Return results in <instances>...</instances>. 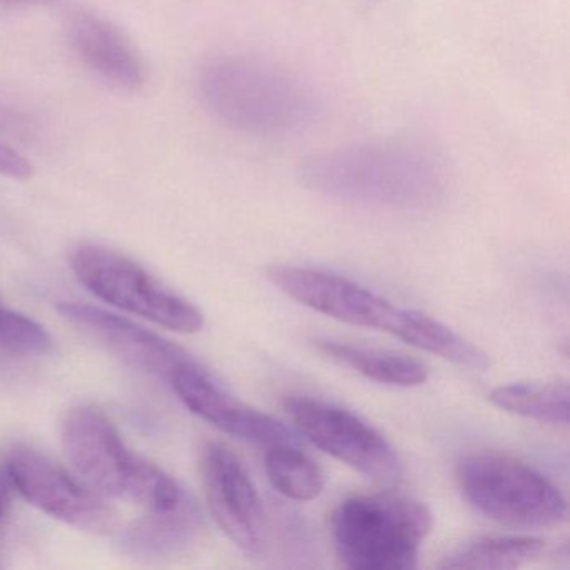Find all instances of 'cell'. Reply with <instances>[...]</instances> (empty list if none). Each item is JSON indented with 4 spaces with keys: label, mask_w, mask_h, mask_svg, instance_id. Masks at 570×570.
<instances>
[{
    "label": "cell",
    "mask_w": 570,
    "mask_h": 570,
    "mask_svg": "<svg viewBox=\"0 0 570 570\" xmlns=\"http://www.w3.org/2000/svg\"><path fill=\"white\" fill-rule=\"evenodd\" d=\"M302 176L320 195L376 208H426L446 189L440 156L405 139L360 142L315 155L303 165Z\"/></svg>",
    "instance_id": "cell-1"
},
{
    "label": "cell",
    "mask_w": 570,
    "mask_h": 570,
    "mask_svg": "<svg viewBox=\"0 0 570 570\" xmlns=\"http://www.w3.org/2000/svg\"><path fill=\"white\" fill-rule=\"evenodd\" d=\"M266 276L288 298L330 318L389 333L465 368H489V355L445 323L419 309L393 305L345 276L288 265L269 266Z\"/></svg>",
    "instance_id": "cell-2"
},
{
    "label": "cell",
    "mask_w": 570,
    "mask_h": 570,
    "mask_svg": "<svg viewBox=\"0 0 570 570\" xmlns=\"http://www.w3.org/2000/svg\"><path fill=\"white\" fill-rule=\"evenodd\" d=\"M196 89L216 121L245 135H295L320 115L318 98L309 86L283 69L243 56L206 61Z\"/></svg>",
    "instance_id": "cell-3"
},
{
    "label": "cell",
    "mask_w": 570,
    "mask_h": 570,
    "mask_svg": "<svg viewBox=\"0 0 570 570\" xmlns=\"http://www.w3.org/2000/svg\"><path fill=\"white\" fill-rule=\"evenodd\" d=\"M62 446L76 473L106 499L125 500L148 512H168L191 500L161 466L132 452L98 406H78L66 416Z\"/></svg>",
    "instance_id": "cell-4"
},
{
    "label": "cell",
    "mask_w": 570,
    "mask_h": 570,
    "mask_svg": "<svg viewBox=\"0 0 570 570\" xmlns=\"http://www.w3.org/2000/svg\"><path fill=\"white\" fill-rule=\"evenodd\" d=\"M432 527L429 507L402 493L350 497L332 515L336 556L348 569H416Z\"/></svg>",
    "instance_id": "cell-5"
},
{
    "label": "cell",
    "mask_w": 570,
    "mask_h": 570,
    "mask_svg": "<svg viewBox=\"0 0 570 570\" xmlns=\"http://www.w3.org/2000/svg\"><path fill=\"white\" fill-rule=\"evenodd\" d=\"M463 499L493 522L515 529H547L567 515L562 493L542 473L505 455L463 456L455 469Z\"/></svg>",
    "instance_id": "cell-6"
},
{
    "label": "cell",
    "mask_w": 570,
    "mask_h": 570,
    "mask_svg": "<svg viewBox=\"0 0 570 570\" xmlns=\"http://www.w3.org/2000/svg\"><path fill=\"white\" fill-rule=\"evenodd\" d=\"M71 268L96 298L129 315L178 333H198L205 326L198 306L115 249L78 246L71 255Z\"/></svg>",
    "instance_id": "cell-7"
},
{
    "label": "cell",
    "mask_w": 570,
    "mask_h": 570,
    "mask_svg": "<svg viewBox=\"0 0 570 570\" xmlns=\"http://www.w3.org/2000/svg\"><path fill=\"white\" fill-rule=\"evenodd\" d=\"M285 410L299 435L362 475L380 482L402 476L395 446L350 410L312 396H288Z\"/></svg>",
    "instance_id": "cell-8"
},
{
    "label": "cell",
    "mask_w": 570,
    "mask_h": 570,
    "mask_svg": "<svg viewBox=\"0 0 570 570\" xmlns=\"http://www.w3.org/2000/svg\"><path fill=\"white\" fill-rule=\"evenodd\" d=\"M4 470L16 492L52 519L91 533L111 532L118 523L106 497L45 453L18 446L6 456Z\"/></svg>",
    "instance_id": "cell-9"
},
{
    "label": "cell",
    "mask_w": 570,
    "mask_h": 570,
    "mask_svg": "<svg viewBox=\"0 0 570 570\" xmlns=\"http://www.w3.org/2000/svg\"><path fill=\"white\" fill-rule=\"evenodd\" d=\"M202 479L209 510L223 532L246 556H262L266 546L265 510L238 456L222 443H208L202 453Z\"/></svg>",
    "instance_id": "cell-10"
},
{
    "label": "cell",
    "mask_w": 570,
    "mask_h": 570,
    "mask_svg": "<svg viewBox=\"0 0 570 570\" xmlns=\"http://www.w3.org/2000/svg\"><path fill=\"white\" fill-rule=\"evenodd\" d=\"M169 385L189 412L219 432L266 446L298 443L288 426L229 395L195 360L176 368Z\"/></svg>",
    "instance_id": "cell-11"
},
{
    "label": "cell",
    "mask_w": 570,
    "mask_h": 570,
    "mask_svg": "<svg viewBox=\"0 0 570 570\" xmlns=\"http://www.w3.org/2000/svg\"><path fill=\"white\" fill-rule=\"evenodd\" d=\"M58 312L128 365L158 379L169 382L176 368L193 360L175 343L98 306L62 302L58 305Z\"/></svg>",
    "instance_id": "cell-12"
},
{
    "label": "cell",
    "mask_w": 570,
    "mask_h": 570,
    "mask_svg": "<svg viewBox=\"0 0 570 570\" xmlns=\"http://www.w3.org/2000/svg\"><path fill=\"white\" fill-rule=\"evenodd\" d=\"M68 35L79 61L101 81L129 92L139 91L146 85L145 59L115 22L81 11L69 21Z\"/></svg>",
    "instance_id": "cell-13"
},
{
    "label": "cell",
    "mask_w": 570,
    "mask_h": 570,
    "mask_svg": "<svg viewBox=\"0 0 570 570\" xmlns=\"http://www.w3.org/2000/svg\"><path fill=\"white\" fill-rule=\"evenodd\" d=\"M316 346L338 365L348 366L353 372L382 385L410 389L423 385L430 376L425 363L405 353L363 348L332 340H318Z\"/></svg>",
    "instance_id": "cell-14"
},
{
    "label": "cell",
    "mask_w": 570,
    "mask_h": 570,
    "mask_svg": "<svg viewBox=\"0 0 570 570\" xmlns=\"http://www.w3.org/2000/svg\"><path fill=\"white\" fill-rule=\"evenodd\" d=\"M546 540L532 535L479 537L443 557V570H512L539 559Z\"/></svg>",
    "instance_id": "cell-15"
},
{
    "label": "cell",
    "mask_w": 570,
    "mask_h": 570,
    "mask_svg": "<svg viewBox=\"0 0 570 570\" xmlns=\"http://www.w3.org/2000/svg\"><path fill=\"white\" fill-rule=\"evenodd\" d=\"M202 513L195 500L168 512H149L125 537V546L135 556L159 557L178 552L202 530Z\"/></svg>",
    "instance_id": "cell-16"
},
{
    "label": "cell",
    "mask_w": 570,
    "mask_h": 570,
    "mask_svg": "<svg viewBox=\"0 0 570 570\" xmlns=\"http://www.w3.org/2000/svg\"><path fill=\"white\" fill-rule=\"evenodd\" d=\"M490 400L512 415L552 425H569L570 390L563 380L500 385L490 392Z\"/></svg>",
    "instance_id": "cell-17"
},
{
    "label": "cell",
    "mask_w": 570,
    "mask_h": 570,
    "mask_svg": "<svg viewBox=\"0 0 570 570\" xmlns=\"http://www.w3.org/2000/svg\"><path fill=\"white\" fill-rule=\"evenodd\" d=\"M265 469L273 489L286 499L308 502L325 489V472L312 456L298 449V443L268 446Z\"/></svg>",
    "instance_id": "cell-18"
},
{
    "label": "cell",
    "mask_w": 570,
    "mask_h": 570,
    "mask_svg": "<svg viewBox=\"0 0 570 570\" xmlns=\"http://www.w3.org/2000/svg\"><path fill=\"white\" fill-rule=\"evenodd\" d=\"M0 176L18 181H24L32 176L31 163L4 141H0Z\"/></svg>",
    "instance_id": "cell-19"
},
{
    "label": "cell",
    "mask_w": 570,
    "mask_h": 570,
    "mask_svg": "<svg viewBox=\"0 0 570 570\" xmlns=\"http://www.w3.org/2000/svg\"><path fill=\"white\" fill-rule=\"evenodd\" d=\"M52 0H0L4 8H32V6L51 4Z\"/></svg>",
    "instance_id": "cell-20"
},
{
    "label": "cell",
    "mask_w": 570,
    "mask_h": 570,
    "mask_svg": "<svg viewBox=\"0 0 570 570\" xmlns=\"http://www.w3.org/2000/svg\"><path fill=\"white\" fill-rule=\"evenodd\" d=\"M11 313V308H8V306H4L2 303H0V332H2V328H4L6 322H8Z\"/></svg>",
    "instance_id": "cell-21"
},
{
    "label": "cell",
    "mask_w": 570,
    "mask_h": 570,
    "mask_svg": "<svg viewBox=\"0 0 570 570\" xmlns=\"http://www.w3.org/2000/svg\"><path fill=\"white\" fill-rule=\"evenodd\" d=\"M0 515H2V502H0Z\"/></svg>",
    "instance_id": "cell-22"
}]
</instances>
